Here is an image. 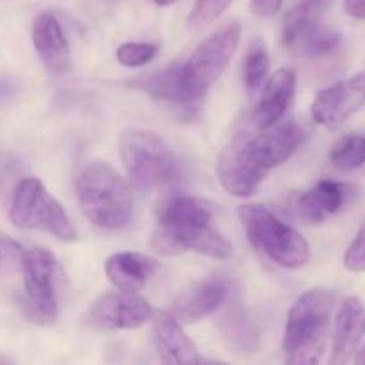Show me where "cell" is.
I'll list each match as a JSON object with an SVG mask.
<instances>
[{
  "label": "cell",
  "mask_w": 365,
  "mask_h": 365,
  "mask_svg": "<svg viewBox=\"0 0 365 365\" xmlns=\"http://www.w3.org/2000/svg\"><path fill=\"white\" fill-rule=\"evenodd\" d=\"M155 342L160 356L168 364H200V353L180 327V321L170 312H157L153 317Z\"/></svg>",
  "instance_id": "cell-21"
},
{
  "label": "cell",
  "mask_w": 365,
  "mask_h": 365,
  "mask_svg": "<svg viewBox=\"0 0 365 365\" xmlns=\"http://www.w3.org/2000/svg\"><path fill=\"white\" fill-rule=\"evenodd\" d=\"M216 207L200 196L170 195L157 210L150 246L163 255L196 252L216 260L234 257L232 242L217 230Z\"/></svg>",
  "instance_id": "cell-1"
},
{
  "label": "cell",
  "mask_w": 365,
  "mask_h": 365,
  "mask_svg": "<svg viewBox=\"0 0 365 365\" xmlns=\"http://www.w3.org/2000/svg\"><path fill=\"white\" fill-rule=\"evenodd\" d=\"M130 86L148 93L153 98L177 103V106L187 107L200 100L185 82L184 63H171L163 70L135 77L134 81H130Z\"/></svg>",
  "instance_id": "cell-20"
},
{
  "label": "cell",
  "mask_w": 365,
  "mask_h": 365,
  "mask_svg": "<svg viewBox=\"0 0 365 365\" xmlns=\"http://www.w3.org/2000/svg\"><path fill=\"white\" fill-rule=\"evenodd\" d=\"M269 71V56L262 46H253L245 61V82L248 89L255 91L264 84Z\"/></svg>",
  "instance_id": "cell-25"
},
{
  "label": "cell",
  "mask_w": 365,
  "mask_h": 365,
  "mask_svg": "<svg viewBox=\"0 0 365 365\" xmlns=\"http://www.w3.org/2000/svg\"><path fill=\"white\" fill-rule=\"evenodd\" d=\"M32 43L41 63L53 73H63L70 64V43L59 20L45 11L32 24Z\"/></svg>",
  "instance_id": "cell-18"
},
{
  "label": "cell",
  "mask_w": 365,
  "mask_h": 365,
  "mask_svg": "<svg viewBox=\"0 0 365 365\" xmlns=\"http://www.w3.org/2000/svg\"><path fill=\"white\" fill-rule=\"evenodd\" d=\"M241 41V25L230 24L203 39L184 63V77L198 98L223 75Z\"/></svg>",
  "instance_id": "cell-8"
},
{
  "label": "cell",
  "mask_w": 365,
  "mask_h": 365,
  "mask_svg": "<svg viewBox=\"0 0 365 365\" xmlns=\"http://www.w3.org/2000/svg\"><path fill=\"white\" fill-rule=\"evenodd\" d=\"M24 269V296L20 310L29 321L41 327H50L59 317V294L57 280L61 269L57 259L41 246H34L21 253Z\"/></svg>",
  "instance_id": "cell-6"
},
{
  "label": "cell",
  "mask_w": 365,
  "mask_h": 365,
  "mask_svg": "<svg viewBox=\"0 0 365 365\" xmlns=\"http://www.w3.org/2000/svg\"><path fill=\"white\" fill-rule=\"evenodd\" d=\"M330 160L342 171L359 170L365 164V135L349 134L335 143L330 152Z\"/></svg>",
  "instance_id": "cell-23"
},
{
  "label": "cell",
  "mask_w": 365,
  "mask_h": 365,
  "mask_svg": "<svg viewBox=\"0 0 365 365\" xmlns=\"http://www.w3.org/2000/svg\"><path fill=\"white\" fill-rule=\"evenodd\" d=\"M216 170L221 187L237 198L255 195L259 185L267 177V171H264L250 153L246 130L235 134L223 146L217 157Z\"/></svg>",
  "instance_id": "cell-10"
},
{
  "label": "cell",
  "mask_w": 365,
  "mask_h": 365,
  "mask_svg": "<svg viewBox=\"0 0 365 365\" xmlns=\"http://www.w3.org/2000/svg\"><path fill=\"white\" fill-rule=\"evenodd\" d=\"M239 217L253 248L271 262L285 269H302L309 264L310 246L307 239L266 205L252 203L239 207Z\"/></svg>",
  "instance_id": "cell-4"
},
{
  "label": "cell",
  "mask_w": 365,
  "mask_h": 365,
  "mask_svg": "<svg viewBox=\"0 0 365 365\" xmlns=\"http://www.w3.org/2000/svg\"><path fill=\"white\" fill-rule=\"evenodd\" d=\"M230 291V280L223 277H212L209 280L198 282L191 285L184 294H180L175 303L173 316L184 323L205 319L227 302Z\"/></svg>",
  "instance_id": "cell-14"
},
{
  "label": "cell",
  "mask_w": 365,
  "mask_h": 365,
  "mask_svg": "<svg viewBox=\"0 0 365 365\" xmlns=\"http://www.w3.org/2000/svg\"><path fill=\"white\" fill-rule=\"evenodd\" d=\"M235 0H196L187 16V27L191 31H200L207 25L214 24Z\"/></svg>",
  "instance_id": "cell-24"
},
{
  "label": "cell",
  "mask_w": 365,
  "mask_h": 365,
  "mask_svg": "<svg viewBox=\"0 0 365 365\" xmlns=\"http://www.w3.org/2000/svg\"><path fill=\"white\" fill-rule=\"evenodd\" d=\"M305 139V130L296 121H278L257 134L248 132V148L255 163L269 173L284 164Z\"/></svg>",
  "instance_id": "cell-13"
},
{
  "label": "cell",
  "mask_w": 365,
  "mask_h": 365,
  "mask_svg": "<svg viewBox=\"0 0 365 365\" xmlns=\"http://www.w3.org/2000/svg\"><path fill=\"white\" fill-rule=\"evenodd\" d=\"M159 269V262L152 257L135 252L114 253L106 260V274L110 284L121 292L139 294L150 278Z\"/></svg>",
  "instance_id": "cell-19"
},
{
  "label": "cell",
  "mask_w": 365,
  "mask_h": 365,
  "mask_svg": "<svg viewBox=\"0 0 365 365\" xmlns=\"http://www.w3.org/2000/svg\"><path fill=\"white\" fill-rule=\"evenodd\" d=\"M334 309L335 296L327 289H312L296 299L285 324V362L310 365L323 359Z\"/></svg>",
  "instance_id": "cell-3"
},
{
  "label": "cell",
  "mask_w": 365,
  "mask_h": 365,
  "mask_svg": "<svg viewBox=\"0 0 365 365\" xmlns=\"http://www.w3.org/2000/svg\"><path fill=\"white\" fill-rule=\"evenodd\" d=\"M0 262H2V250H0Z\"/></svg>",
  "instance_id": "cell-34"
},
{
  "label": "cell",
  "mask_w": 365,
  "mask_h": 365,
  "mask_svg": "<svg viewBox=\"0 0 365 365\" xmlns=\"http://www.w3.org/2000/svg\"><path fill=\"white\" fill-rule=\"evenodd\" d=\"M296 91V73L291 68H280L264 81L262 95L253 110V127L257 130L278 123L287 113Z\"/></svg>",
  "instance_id": "cell-16"
},
{
  "label": "cell",
  "mask_w": 365,
  "mask_h": 365,
  "mask_svg": "<svg viewBox=\"0 0 365 365\" xmlns=\"http://www.w3.org/2000/svg\"><path fill=\"white\" fill-rule=\"evenodd\" d=\"M355 362L356 364H365V344L360 349H356L355 353Z\"/></svg>",
  "instance_id": "cell-30"
},
{
  "label": "cell",
  "mask_w": 365,
  "mask_h": 365,
  "mask_svg": "<svg viewBox=\"0 0 365 365\" xmlns=\"http://www.w3.org/2000/svg\"><path fill=\"white\" fill-rule=\"evenodd\" d=\"M153 310L150 303L132 292H109L96 299L88 314V324L98 330H138Z\"/></svg>",
  "instance_id": "cell-12"
},
{
  "label": "cell",
  "mask_w": 365,
  "mask_h": 365,
  "mask_svg": "<svg viewBox=\"0 0 365 365\" xmlns=\"http://www.w3.org/2000/svg\"><path fill=\"white\" fill-rule=\"evenodd\" d=\"M157 56V46L153 43H123L118 46L116 50V59L118 63L123 64L128 68H139L148 64L150 61L155 59Z\"/></svg>",
  "instance_id": "cell-26"
},
{
  "label": "cell",
  "mask_w": 365,
  "mask_h": 365,
  "mask_svg": "<svg viewBox=\"0 0 365 365\" xmlns=\"http://www.w3.org/2000/svg\"><path fill=\"white\" fill-rule=\"evenodd\" d=\"M120 157L135 189L150 191L177 180L180 164L159 134L145 128H125L120 135Z\"/></svg>",
  "instance_id": "cell-5"
},
{
  "label": "cell",
  "mask_w": 365,
  "mask_h": 365,
  "mask_svg": "<svg viewBox=\"0 0 365 365\" xmlns=\"http://www.w3.org/2000/svg\"><path fill=\"white\" fill-rule=\"evenodd\" d=\"M9 362H11V359H7V356L0 355V364H9Z\"/></svg>",
  "instance_id": "cell-33"
},
{
  "label": "cell",
  "mask_w": 365,
  "mask_h": 365,
  "mask_svg": "<svg viewBox=\"0 0 365 365\" xmlns=\"http://www.w3.org/2000/svg\"><path fill=\"white\" fill-rule=\"evenodd\" d=\"M344 13L355 20H365V0H344Z\"/></svg>",
  "instance_id": "cell-29"
},
{
  "label": "cell",
  "mask_w": 365,
  "mask_h": 365,
  "mask_svg": "<svg viewBox=\"0 0 365 365\" xmlns=\"http://www.w3.org/2000/svg\"><path fill=\"white\" fill-rule=\"evenodd\" d=\"M221 335L234 353H255L259 331L245 307L232 303L221 317Z\"/></svg>",
  "instance_id": "cell-22"
},
{
  "label": "cell",
  "mask_w": 365,
  "mask_h": 365,
  "mask_svg": "<svg viewBox=\"0 0 365 365\" xmlns=\"http://www.w3.org/2000/svg\"><path fill=\"white\" fill-rule=\"evenodd\" d=\"M319 9V6L305 0L285 16L280 32V43L285 50L299 56L321 57L341 45V32L321 24Z\"/></svg>",
  "instance_id": "cell-9"
},
{
  "label": "cell",
  "mask_w": 365,
  "mask_h": 365,
  "mask_svg": "<svg viewBox=\"0 0 365 365\" xmlns=\"http://www.w3.org/2000/svg\"><path fill=\"white\" fill-rule=\"evenodd\" d=\"M284 0H250V11L260 18H271L282 9Z\"/></svg>",
  "instance_id": "cell-28"
},
{
  "label": "cell",
  "mask_w": 365,
  "mask_h": 365,
  "mask_svg": "<svg viewBox=\"0 0 365 365\" xmlns=\"http://www.w3.org/2000/svg\"><path fill=\"white\" fill-rule=\"evenodd\" d=\"M9 220L21 230H41L64 242L77 239V230L63 205L34 177L20 180L14 189Z\"/></svg>",
  "instance_id": "cell-7"
},
{
  "label": "cell",
  "mask_w": 365,
  "mask_h": 365,
  "mask_svg": "<svg viewBox=\"0 0 365 365\" xmlns=\"http://www.w3.org/2000/svg\"><path fill=\"white\" fill-rule=\"evenodd\" d=\"M77 198L89 223L103 230H121L134 212L130 187L120 173L102 160L88 163L77 178Z\"/></svg>",
  "instance_id": "cell-2"
},
{
  "label": "cell",
  "mask_w": 365,
  "mask_h": 365,
  "mask_svg": "<svg viewBox=\"0 0 365 365\" xmlns=\"http://www.w3.org/2000/svg\"><path fill=\"white\" fill-rule=\"evenodd\" d=\"M365 334V307L359 298H348L339 307L331 335L330 364H348L355 356Z\"/></svg>",
  "instance_id": "cell-15"
},
{
  "label": "cell",
  "mask_w": 365,
  "mask_h": 365,
  "mask_svg": "<svg viewBox=\"0 0 365 365\" xmlns=\"http://www.w3.org/2000/svg\"><path fill=\"white\" fill-rule=\"evenodd\" d=\"M353 192L355 189L351 185L324 178L317 182L312 189H309L305 195L299 196L296 203V212L307 223L319 225L337 214L349 202Z\"/></svg>",
  "instance_id": "cell-17"
},
{
  "label": "cell",
  "mask_w": 365,
  "mask_h": 365,
  "mask_svg": "<svg viewBox=\"0 0 365 365\" xmlns=\"http://www.w3.org/2000/svg\"><path fill=\"white\" fill-rule=\"evenodd\" d=\"M344 267L351 273H364L365 271V225L356 232L355 239L346 250Z\"/></svg>",
  "instance_id": "cell-27"
},
{
  "label": "cell",
  "mask_w": 365,
  "mask_h": 365,
  "mask_svg": "<svg viewBox=\"0 0 365 365\" xmlns=\"http://www.w3.org/2000/svg\"><path fill=\"white\" fill-rule=\"evenodd\" d=\"M309 2L316 4V6H319V7H323L324 4H328V2H330V0H309Z\"/></svg>",
  "instance_id": "cell-32"
},
{
  "label": "cell",
  "mask_w": 365,
  "mask_h": 365,
  "mask_svg": "<svg viewBox=\"0 0 365 365\" xmlns=\"http://www.w3.org/2000/svg\"><path fill=\"white\" fill-rule=\"evenodd\" d=\"M152 2L159 7H168V6H173V4H177L178 0H152Z\"/></svg>",
  "instance_id": "cell-31"
},
{
  "label": "cell",
  "mask_w": 365,
  "mask_h": 365,
  "mask_svg": "<svg viewBox=\"0 0 365 365\" xmlns=\"http://www.w3.org/2000/svg\"><path fill=\"white\" fill-rule=\"evenodd\" d=\"M365 103V71L321 89L312 103V116L323 127H342Z\"/></svg>",
  "instance_id": "cell-11"
}]
</instances>
